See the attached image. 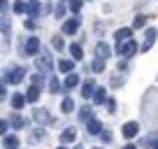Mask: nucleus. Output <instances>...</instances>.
Masks as SVG:
<instances>
[{
	"instance_id": "473e14b6",
	"label": "nucleus",
	"mask_w": 158,
	"mask_h": 149,
	"mask_svg": "<svg viewBox=\"0 0 158 149\" xmlns=\"http://www.w3.org/2000/svg\"><path fill=\"white\" fill-rule=\"evenodd\" d=\"M63 37H65V35H54V37H51V49H56V51H68V45H65Z\"/></svg>"
},
{
	"instance_id": "58836bf2",
	"label": "nucleus",
	"mask_w": 158,
	"mask_h": 149,
	"mask_svg": "<svg viewBox=\"0 0 158 149\" xmlns=\"http://www.w3.org/2000/svg\"><path fill=\"white\" fill-rule=\"evenodd\" d=\"M10 84H2L0 82V100H10Z\"/></svg>"
},
{
	"instance_id": "f257e3e1",
	"label": "nucleus",
	"mask_w": 158,
	"mask_h": 149,
	"mask_svg": "<svg viewBox=\"0 0 158 149\" xmlns=\"http://www.w3.org/2000/svg\"><path fill=\"white\" fill-rule=\"evenodd\" d=\"M26 77H28V70H26V65H7L5 70H2V77H0V82L2 84H10V86H19L26 82Z\"/></svg>"
},
{
	"instance_id": "aec40b11",
	"label": "nucleus",
	"mask_w": 158,
	"mask_h": 149,
	"mask_svg": "<svg viewBox=\"0 0 158 149\" xmlns=\"http://www.w3.org/2000/svg\"><path fill=\"white\" fill-rule=\"evenodd\" d=\"M0 33H2V40L10 45V40H12V19H10V14H0Z\"/></svg>"
},
{
	"instance_id": "7c9ffc66",
	"label": "nucleus",
	"mask_w": 158,
	"mask_h": 149,
	"mask_svg": "<svg viewBox=\"0 0 158 149\" xmlns=\"http://www.w3.org/2000/svg\"><path fill=\"white\" fill-rule=\"evenodd\" d=\"M149 19H151V16L149 14H135V19H133V28L135 30H147L149 28Z\"/></svg>"
},
{
	"instance_id": "a19ab883",
	"label": "nucleus",
	"mask_w": 158,
	"mask_h": 149,
	"mask_svg": "<svg viewBox=\"0 0 158 149\" xmlns=\"http://www.w3.org/2000/svg\"><path fill=\"white\" fill-rule=\"evenodd\" d=\"M116 68H118V72H130V61H126V58H121V61H118V65H116Z\"/></svg>"
},
{
	"instance_id": "72a5a7b5",
	"label": "nucleus",
	"mask_w": 158,
	"mask_h": 149,
	"mask_svg": "<svg viewBox=\"0 0 158 149\" xmlns=\"http://www.w3.org/2000/svg\"><path fill=\"white\" fill-rule=\"evenodd\" d=\"M84 5H86V0H68V10H70V14H81Z\"/></svg>"
},
{
	"instance_id": "f03ea898",
	"label": "nucleus",
	"mask_w": 158,
	"mask_h": 149,
	"mask_svg": "<svg viewBox=\"0 0 158 149\" xmlns=\"http://www.w3.org/2000/svg\"><path fill=\"white\" fill-rule=\"evenodd\" d=\"M56 63L58 61L54 58V51H51V47H42V51H40V56L35 58V70H40V72H44V74H54L56 70Z\"/></svg>"
},
{
	"instance_id": "c03bdc74",
	"label": "nucleus",
	"mask_w": 158,
	"mask_h": 149,
	"mask_svg": "<svg viewBox=\"0 0 158 149\" xmlns=\"http://www.w3.org/2000/svg\"><path fill=\"white\" fill-rule=\"evenodd\" d=\"M72 149H86V147H84V144H79V142H77V144H72Z\"/></svg>"
},
{
	"instance_id": "37998d69",
	"label": "nucleus",
	"mask_w": 158,
	"mask_h": 149,
	"mask_svg": "<svg viewBox=\"0 0 158 149\" xmlns=\"http://www.w3.org/2000/svg\"><path fill=\"white\" fill-rule=\"evenodd\" d=\"M121 149H142V147H139L137 142H126V144H123Z\"/></svg>"
},
{
	"instance_id": "20e7f679",
	"label": "nucleus",
	"mask_w": 158,
	"mask_h": 149,
	"mask_svg": "<svg viewBox=\"0 0 158 149\" xmlns=\"http://www.w3.org/2000/svg\"><path fill=\"white\" fill-rule=\"evenodd\" d=\"M114 51H116L118 58H126V61H133L137 54H142V42H137L133 37V40L123 42V45H114Z\"/></svg>"
},
{
	"instance_id": "c756f323",
	"label": "nucleus",
	"mask_w": 158,
	"mask_h": 149,
	"mask_svg": "<svg viewBox=\"0 0 158 149\" xmlns=\"http://www.w3.org/2000/svg\"><path fill=\"white\" fill-rule=\"evenodd\" d=\"M105 68H107V61H102V58H91V63H89V70L93 72V77L95 74H102L105 72Z\"/></svg>"
},
{
	"instance_id": "9d476101",
	"label": "nucleus",
	"mask_w": 158,
	"mask_h": 149,
	"mask_svg": "<svg viewBox=\"0 0 158 149\" xmlns=\"http://www.w3.org/2000/svg\"><path fill=\"white\" fill-rule=\"evenodd\" d=\"M112 54H116V51L112 49V45H109V42H105V40H98V42H95V47H93V56H95V58L109 61V58H112Z\"/></svg>"
},
{
	"instance_id": "a18cd8bd",
	"label": "nucleus",
	"mask_w": 158,
	"mask_h": 149,
	"mask_svg": "<svg viewBox=\"0 0 158 149\" xmlns=\"http://www.w3.org/2000/svg\"><path fill=\"white\" fill-rule=\"evenodd\" d=\"M56 149H72V147H68V144H58Z\"/></svg>"
},
{
	"instance_id": "5701e85b",
	"label": "nucleus",
	"mask_w": 158,
	"mask_h": 149,
	"mask_svg": "<svg viewBox=\"0 0 158 149\" xmlns=\"http://www.w3.org/2000/svg\"><path fill=\"white\" fill-rule=\"evenodd\" d=\"M105 130V124L98 119V117H93V119L86 124V133L91 135V138H100V133Z\"/></svg>"
},
{
	"instance_id": "49530a36",
	"label": "nucleus",
	"mask_w": 158,
	"mask_h": 149,
	"mask_svg": "<svg viewBox=\"0 0 158 149\" xmlns=\"http://www.w3.org/2000/svg\"><path fill=\"white\" fill-rule=\"evenodd\" d=\"M91 149H105V144H98V147H91Z\"/></svg>"
},
{
	"instance_id": "e433bc0d",
	"label": "nucleus",
	"mask_w": 158,
	"mask_h": 149,
	"mask_svg": "<svg viewBox=\"0 0 158 149\" xmlns=\"http://www.w3.org/2000/svg\"><path fill=\"white\" fill-rule=\"evenodd\" d=\"M7 133H14L12 130V124H10V119H0V135H7Z\"/></svg>"
},
{
	"instance_id": "bb28decb",
	"label": "nucleus",
	"mask_w": 158,
	"mask_h": 149,
	"mask_svg": "<svg viewBox=\"0 0 158 149\" xmlns=\"http://www.w3.org/2000/svg\"><path fill=\"white\" fill-rule=\"evenodd\" d=\"M40 96H42V89L40 86H35V84H28V89H26V98H28V105H37V100H40Z\"/></svg>"
},
{
	"instance_id": "de8ad7c7",
	"label": "nucleus",
	"mask_w": 158,
	"mask_h": 149,
	"mask_svg": "<svg viewBox=\"0 0 158 149\" xmlns=\"http://www.w3.org/2000/svg\"><path fill=\"white\" fill-rule=\"evenodd\" d=\"M56 2H68V0H56Z\"/></svg>"
},
{
	"instance_id": "b1692460",
	"label": "nucleus",
	"mask_w": 158,
	"mask_h": 149,
	"mask_svg": "<svg viewBox=\"0 0 158 149\" xmlns=\"http://www.w3.org/2000/svg\"><path fill=\"white\" fill-rule=\"evenodd\" d=\"M42 14H44V5H42V0H28V14H26V16L40 19Z\"/></svg>"
},
{
	"instance_id": "ddd939ff",
	"label": "nucleus",
	"mask_w": 158,
	"mask_h": 149,
	"mask_svg": "<svg viewBox=\"0 0 158 149\" xmlns=\"http://www.w3.org/2000/svg\"><path fill=\"white\" fill-rule=\"evenodd\" d=\"M10 107L12 112H23V107L28 105V98H26V91H14V93L10 96Z\"/></svg>"
},
{
	"instance_id": "7ed1b4c3",
	"label": "nucleus",
	"mask_w": 158,
	"mask_h": 149,
	"mask_svg": "<svg viewBox=\"0 0 158 149\" xmlns=\"http://www.w3.org/2000/svg\"><path fill=\"white\" fill-rule=\"evenodd\" d=\"M30 119H33V124L40 126V128H49V126L56 124L54 112H51L49 107H40V105H35V107H33V112H30Z\"/></svg>"
},
{
	"instance_id": "9b49d317",
	"label": "nucleus",
	"mask_w": 158,
	"mask_h": 149,
	"mask_svg": "<svg viewBox=\"0 0 158 149\" xmlns=\"http://www.w3.org/2000/svg\"><path fill=\"white\" fill-rule=\"evenodd\" d=\"M121 135H123L126 142H135V138L139 135V121H126L123 126H121Z\"/></svg>"
},
{
	"instance_id": "f704fd0d",
	"label": "nucleus",
	"mask_w": 158,
	"mask_h": 149,
	"mask_svg": "<svg viewBox=\"0 0 158 149\" xmlns=\"http://www.w3.org/2000/svg\"><path fill=\"white\" fill-rule=\"evenodd\" d=\"M37 21H40V19L26 16V19H23V28H26V33H37Z\"/></svg>"
},
{
	"instance_id": "f3484780",
	"label": "nucleus",
	"mask_w": 158,
	"mask_h": 149,
	"mask_svg": "<svg viewBox=\"0 0 158 149\" xmlns=\"http://www.w3.org/2000/svg\"><path fill=\"white\" fill-rule=\"evenodd\" d=\"M47 91H49V93H54V96H60V93L65 96V84H63V79H60L58 74H51V77H49Z\"/></svg>"
},
{
	"instance_id": "f8f14e48",
	"label": "nucleus",
	"mask_w": 158,
	"mask_h": 149,
	"mask_svg": "<svg viewBox=\"0 0 158 149\" xmlns=\"http://www.w3.org/2000/svg\"><path fill=\"white\" fill-rule=\"evenodd\" d=\"M156 40H158V28L156 26H149V28L144 30V35H142V54H147V51L156 45Z\"/></svg>"
},
{
	"instance_id": "79ce46f5",
	"label": "nucleus",
	"mask_w": 158,
	"mask_h": 149,
	"mask_svg": "<svg viewBox=\"0 0 158 149\" xmlns=\"http://www.w3.org/2000/svg\"><path fill=\"white\" fill-rule=\"evenodd\" d=\"M105 107H107L109 114H114V112H116V98H114V96H109V100H107V105H105Z\"/></svg>"
},
{
	"instance_id": "393cba45",
	"label": "nucleus",
	"mask_w": 158,
	"mask_h": 149,
	"mask_svg": "<svg viewBox=\"0 0 158 149\" xmlns=\"http://www.w3.org/2000/svg\"><path fill=\"white\" fill-rule=\"evenodd\" d=\"M28 82H30V84H35V86H40V89H44V86L49 84V74H44V72H40V70H35L33 74H28Z\"/></svg>"
},
{
	"instance_id": "4468645a",
	"label": "nucleus",
	"mask_w": 158,
	"mask_h": 149,
	"mask_svg": "<svg viewBox=\"0 0 158 149\" xmlns=\"http://www.w3.org/2000/svg\"><path fill=\"white\" fill-rule=\"evenodd\" d=\"M77 138H79V130H77V126H65V128L60 130V135H58L60 144H68V147L77 144Z\"/></svg>"
},
{
	"instance_id": "a878e982",
	"label": "nucleus",
	"mask_w": 158,
	"mask_h": 149,
	"mask_svg": "<svg viewBox=\"0 0 158 149\" xmlns=\"http://www.w3.org/2000/svg\"><path fill=\"white\" fill-rule=\"evenodd\" d=\"M54 19H58L60 23H63L65 19L70 16V10H68V2H54Z\"/></svg>"
},
{
	"instance_id": "09e8293b",
	"label": "nucleus",
	"mask_w": 158,
	"mask_h": 149,
	"mask_svg": "<svg viewBox=\"0 0 158 149\" xmlns=\"http://www.w3.org/2000/svg\"><path fill=\"white\" fill-rule=\"evenodd\" d=\"M86 2H93V0H86Z\"/></svg>"
},
{
	"instance_id": "a211bd4d",
	"label": "nucleus",
	"mask_w": 158,
	"mask_h": 149,
	"mask_svg": "<svg viewBox=\"0 0 158 149\" xmlns=\"http://www.w3.org/2000/svg\"><path fill=\"white\" fill-rule=\"evenodd\" d=\"M7 119H10V124H12V130H23L26 126H28L30 121H33V119H26V117L21 114V112H12V114L7 117Z\"/></svg>"
},
{
	"instance_id": "2f4dec72",
	"label": "nucleus",
	"mask_w": 158,
	"mask_h": 149,
	"mask_svg": "<svg viewBox=\"0 0 158 149\" xmlns=\"http://www.w3.org/2000/svg\"><path fill=\"white\" fill-rule=\"evenodd\" d=\"M12 14H28V0H14L12 2Z\"/></svg>"
},
{
	"instance_id": "1a4fd4ad",
	"label": "nucleus",
	"mask_w": 158,
	"mask_h": 149,
	"mask_svg": "<svg viewBox=\"0 0 158 149\" xmlns=\"http://www.w3.org/2000/svg\"><path fill=\"white\" fill-rule=\"evenodd\" d=\"M112 37H114V45H123V42L135 37V28L133 26H121V28H116L112 33Z\"/></svg>"
},
{
	"instance_id": "c85d7f7f",
	"label": "nucleus",
	"mask_w": 158,
	"mask_h": 149,
	"mask_svg": "<svg viewBox=\"0 0 158 149\" xmlns=\"http://www.w3.org/2000/svg\"><path fill=\"white\" fill-rule=\"evenodd\" d=\"M44 140H47V130L40 128V126H35V128L30 130V135H28V142L30 144H40V142H44Z\"/></svg>"
},
{
	"instance_id": "423d86ee",
	"label": "nucleus",
	"mask_w": 158,
	"mask_h": 149,
	"mask_svg": "<svg viewBox=\"0 0 158 149\" xmlns=\"http://www.w3.org/2000/svg\"><path fill=\"white\" fill-rule=\"evenodd\" d=\"M79 30H81V14H70L60 23V35H65V37H74Z\"/></svg>"
},
{
	"instance_id": "412c9836",
	"label": "nucleus",
	"mask_w": 158,
	"mask_h": 149,
	"mask_svg": "<svg viewBox=\"0 0 158 149\" xmlns=\"http://www.w3.org/2000/svg\"><path fill=\"white\" fill-rule=\"evenodd\" d=\"M107 100H109V91H107V86H98V89H95V93H93V100H91V103H93L95 107H105V105H107Z\"/></svg>"
},
{
	"instance_id": "dca6fc26",
	"label": "nucleus",
	"mask_w": 158,
	"mask_h": 149,
	"mask_svg": "<svg viewBox=\"0 0 158 149\" xmlns=\"http://www.w3.org/2000/svg\"><path fill=\"white\" fill-rule=\"evenodd\" d=\"M93 107H95L93 103H84V105H79V109H77V119L81 121L84 126H86V124H89V121H91V119L95 117Z\"/></svg>"
},
{
	"instance_id": "ea45409f",
	"label": "nucleus",
	"mask_w": 158,
	"mask_h": 149,
	"mask_svg": "<svg viewBox=\"0 0 158 149\" xmlns=\"http://www.w3.org/2000/svg\"><path fill=\"white\" fill-rule=\"evenodd\" d=\"M0 14H12V2L10 0H0Z\"/></svg>"
},
{
	"instance_id": "0eeeda50",
	"label": "nucleus",
	"mask_w": 158,
	"mask_h": 149,
	"mask_svg": "<svg viewBox=\"0 0 158 149\" xmlns=\"http://www.w3.org/2000/svg\"><path fill=\"white\" fill-rule=\"evenodd\" d=\"M98 86H100V84L95 82V77H86L84 84H81V89H79V96H81V100H84V103H91Z\"/></svg>"
},
{
	"instance_id": "6e6552de",
	"label": "nucleus",
	"mask_w": 158,
	"mask_h": 149,
	"mask_svg": "<svg viewBox=\"0 0 158 149\" xmlns=\"http://www.w3.org/2000/svg\"><path fill=\"white\" fill-rule=\"evenodd\" d=\"M63 84H65V96H70V91H77V89H81V84H84V77H81L79 72L63 74Z\"/></svg>"
},
{
	"instance_id": "2eb2a0df",
	"label": "nucleus",
	"mask_w": 158,
	"mask_h": 149,
	"mask_svg": "<svg viewBox=\"0 0 158 149\" xmlns=\"http://www.w3.org/2000/svg\"><path fill=\"white\" fill-rule=\"evenodd\" d=\"M77 61L70 58V56H65V58H58V63H56V70H58V74H70V72H77Z\"/></svg>"
},
{
	"instance_id": "4c0bfd02",
	"label": "nucleus",
	"mask_w": 158,
	"mask_h": 149,
	"mask_svg": "<svg viewBox=\"0 0 158 149\" xmlns=\"http://www.w3.org/2000/svg\"><path fill=\"white\" fill-rule=\"evenodd\" d=\"M144 149H158V133H153V135L147 138V147Z\"/></svg>"
},
{
	"instance_id": "4be33fe9",
	"label": "nucleus",
	"mask_w": 158,
	"mask_h": 149,
	"mask_svg": "<svg viewBox=\"0 0 158 149\" xmlns=\"http://www.w3.org/2000/svg\"><path fill=\"white\" fill-rule=\"evenodd\" d=\"M68 56L74 58L77 63H84V47H81V42H70L68 45Z\"/></svg>"
},
{
	"instance_id": "c9c22d12",
	"label": "nucleus",
	"mask_w": 158,
	"mask_h": 149,
	"mask_svg": "<svg viewBox=\"0 0 158 149\" xmlns=\"http://www.w3.org/2000/svg\"><path fill=\"white\" fill-rule=\"evenodd\" d=\"M112 142H114L112 130H109V128H105L102 133H100V144H105V147H107V144H112Z\"/></svg>"
},
{
	"instance_id": "39448f33",
	"label": "nucleus",
	"mask_w": 158,
	"mask_h": 149,
	"mask_svg": "<svg viewBox=\"0 0 158 149\" xmlns=\"http://www.w3.org/2000/svg\"><path fill=\"white\" fill-rule=\"evenodd\" d=\"M40 51H42V40L37 37V33H28L26 35V45H23V58H37Z\"/></svg>"
},
{
	"instance_id": "cd10ccee",
	"label": "nucleus",
	"mask_w": 158,
	"mask_h": 149,
	"mask_svg": "<svg viewBox=\"0 0 158 149\" xmlns=\"http://www.w3.org/2000/svg\"><path fill=\"white\" fill-rule=\"evenodd\" d=\"M77 105H74V98L72 96H63V100H60V112L63 114H74L77 112Z\"/></svg>"
},
{
	"instance_id": "6ab92c4d",
	"label": "nucleus",
	"mask_w": 158,
	"mask_h": 149,
	"mask_svg": "<svg viewBox=\"0 0 158 149\" xmlns=\"http://www.w3.org/2000/svg\"><path fill=\"white\" fill-rule=\"evenodd\" d=\"M0 144H2V149H21V138L19 133H7L0 138Z\"/></svg>"
}]
</instances>
